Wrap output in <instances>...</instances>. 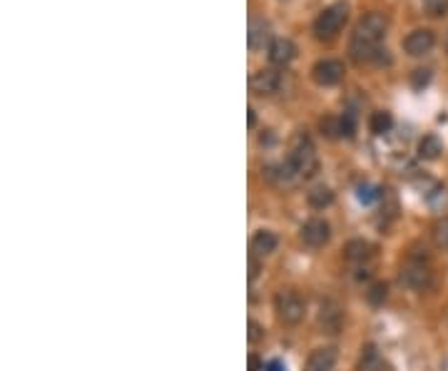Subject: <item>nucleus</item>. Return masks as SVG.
<instances>
[{
    "mask_svg": "<svg viewBox=\"0 0 448 371\" xmlns=\"http://www.w3.org/2000/svg\"><path fill=\"white\" fill-rule=\"evenodd\" d=\"M329 237H332V227H329V222L319 220V217L304 222V227H301V242H304L306 247H312V249L324 247L326 242H329Z\"/></svg>",
    "mask_w": 448,
    "mask_h": 371,
    "instance_id": "6e6552de",
    "label": "nucleus"
},
{
    "mask_svg": "<svg viewBox=\"0 0 448 371\" xmlns=\"http://www.w3.org/2000/svg\"><path fill=\"white\" fill-rule=\"evenodd\" d=\"M274 309H277V317H279L281 324L286 326H297L299 321L306 317V301L304 297L294 289H281L274 299Z\"/></svg>",
    "mask_w": 448,
    "mask_h": 371,
    "instance_id": "39448f33",
    "label": "nucleus"
},
{
    "mask_svg": "<svg viewBox=\"0 0 448 371\" xmlns=\"http://www.w3.org/2000/svg\"><path fill=\"white\" fill-rule=\"evenodd\" d=\"M317 167H319L317 147H314V142L306 135H299L292 152H289V160L284 165L286 180H309L317 172Z\"/></svg>",
    "mask_w": 448,
    "mask_h": 371,
    "instance_id": "f03ea898",
    "label": "nucleus"
},
{
    "mask_svg": "<svg viewBox=\"0 0 448 371\" xmlns=\"http://www.w3.org/2000/svg\"><path fill=\"white\" fill-rule=\"evenodd\" d=\"M443 152V142L436 135H423L421 142H418V155L423 160H438Z\"/></svg>",
    "mask_w": 448,
    "mask_h": 371,
    "instance_id": "dca6fc26",
    "label": "nucleus"
},
{
    "mask_svg": "<svg viewBox=\"0 0 448 371\" xmlns=\"http://www.w3.org/2000/svg\"><path fill=\"white\" fill-rule=\"evenodd\" d=\"M249 85H252V92L254 95H274V92H279V87H281V75L277 70H259V72H254L252 75V80H249Z\"/></svg>",
    "mask_w": 448,
    "mask_h": 371,
    "instance_id": "9d476101",
    "label": "nucleus"
},
{
    "mask_svg": "<svg viewBox=\"0 0 448 371\" xmlns=\"http://www.w3.org/2000/svg\"><path fill=\"white\" fill-rule=\"evenodd\" d=\"M257 274H259V264H257V259H249V279H254V277H257Z\"/></svg>",
    "mask_w": 448,
    "mask_h": 371,
    "instance_id": "a878e982",
    "label": "nucleus"
},
{
    "mask_svg": "<svg viewBox=\"0 0 448 371\" xmlns=\"http://www.w3.org/2000/svg\"><path fill=\"white\" fill-rule=\"evenodd\" d=\"M398 282L411 292H423L434 284V267L426 254L411 252L409 259L403 262L401 272H398Z\"/></svg>",
    "mask_w": 448,
    "mask_h": 371,
    "instance_id": "7ed1b4c3",
    "label": "nucleus"
},
{
    "mask_svg": "<svg viewBox=\"0 0 448 371\" xmlns=\"http://www.w3.org/2000/svg\"><path fill=\"white\" fill-rule=\"evenodd\" d=\"M266 38H269V25L264 20H252L249 23V45L257 50V47H264Z\"/></svg>",
    "mask_w": 448,
    "mask_h": 371,
    "instance_id": "f3484780",
    "label": "nucleus"
},
{
    "mask_svg": "<svg viewBox=\"0 0 448 371\" xmlns=\"http://www.w3.org/2000/svg\"><path fill=\"white\" fill-rule=\"evenodd\" d=\"M319 324L326 334H339L344 326V309L337 301H324L319 309Z\"/></svg>",
    "mask_w": 448,
    "mask_h": 371,
    "instance_id": "9b49d317",
    "label": "nucleus"
},
{
    "mask_svg": "<svg viewBox=\"0 0 448 371\" xmlns=\"http://www.w3.org/2000/svg\"><path fill=\"white\" fill-rule=\"evenodd\" d=\"M334 366H337V349L324 346V349L309 354L304 371H334Z\"/></svg>",
    "mask_w": 448,
    "mask_h": 371,
    "instance_id": "ddd939ff",
    "label": "nucleus"
},
{
    "mask_svg": "<svg viewBox=\"0 0 448 371\" xmlns=\"http://www.w3.org/2000/svg\"><path fill=\"white\" fill-rule=\"evenodd\" d=\"M374 197H378V195L371 187H361V189H359V200H361V202H371Z\"/></svg>",
    "mask_w": 448,
    "mask_h": 371,
    "instance_id": "393cba45",
    "label": "nucleus"
},
{
    "mask_svg": "<svg viewBox=\"0 0 448 371\" xmlns=\"http://www.w3.org/2000/svg\"><path fill=\"white\" fill-rule=\"evenodd\" d=\"M344 257L349 264L356 267V272H364V277H369L371 272V259H374V247L364 240H351L344 249Z\"/></svg>",
    "mask_w": 448,
    "mask_h": 371,
    "instance_id": "0eeeda50",
    "label": "nucleus"
},
{
    "mask_svg": "<svg viewBox=\"0 0 448 371\" xmlns=\"http://www.w3.org/2000/svg\"><path fill=\"white\" fill-rule=\"evenodd\" d=\"M423 10L431 18H443L448 13V0H423Z\"/></svg>",
    "mask_w": 448,
    "mask_h": 371,
    "instance_id": "412c9836",
    "label": "nucleus"
},
{
    "mask_svg": "<svg viewBox=\"0 0 448 371\" xmlns=\"http://www.w3.org/2000/svg\"><path fill=\"white\" fill-rule=\"evenodd\" d=\"M344 72H346V67L341 60L324 58L312 67V78H314V83L321 85V87H334V85H339L344 80Z\"/></svg>",
    "mask_w": 448,
    "mask_h": 371,
    "instance_id": "423d86ee",
    "label": "nucleus"
},
{
    "mask_svg": "<svg viewBox=\"0 0 448 371\" xmlns=\"http://www.w3.org/2000/svg\"><path fill=\"white\" fill-rule=\"evenodd\" d=\"M346 20H349V8L344 3H334V6L324 8L317 15V20H314V35L319 40H334L341 33V28L346 25Z\"/></svg>",
    "mask_w": 448,
    "mask_h": 371,
    "instance_id": "20e7f679",
    "label": "nucleus"
},
{
    "mask_svg": "<svg viewBox=\"0 0 448 371\" xmlns=\"http://www.w3.org/2000/svg\"><path fill=\"white\" fill-rule=\"evenodd\" d=\"M356 371H386V359L381 357V352L374 344H366L359 354Z\"/></svg>",
    "mask_w": 448,
    "mask_h": 371,
    "instance_id": "4468645a",
    "label": "nucleus"
},
{
    "mask_svg": "<svg viewBox=\"0 0 448 371\" xmlns=\"http://www.w3.org/2000/svg\"><path fill=\"white\" fill-rule=\"evenodd\" d=\"M249 371H262V361L254 357V354L249 357Z\"/></svg>",
    "mask_w": 448,
    "mask_h": 371,
    "instance_id": "bb28decb",
    "label": "nucleus"
},
{
    "mask_svg": "<svg viewBox=\"0 0 448 371\" xmlns=\"http://www.w3.org/2000/svg\"><path fill=\"white\" fill-rule=\"evenodd\" d=\"M386 28H389V23L381 13H369L366 18L359 20L356 30L351 35V58L356 63H389V58L383 55L386 47L381 50Z\"/></svg>",
    "mask_w": 448,
    "mask_h": 371,
    "instance_id": "f257e3e1",
    "label": "nucleus"
},
{
    "mask_svg": "<svg viewBox=\"0 0 448 371\" xmlns=\"http://www.w3.org/2000/svg\"><path fill=\"white\" fill-rule=\"evenodd\" d=\"M446 50H448V35H446Z\"/></svg>",
    "mask_w": 448,
    "mask_h": 371,
    "instance_id": "c756f323",
    "label": "nucleus"
},
{
    "mask_svg": "<svg viewBox=\"0 0 448 371\" xmlns=\"http://www.w3.org/2000/svg\"><path fill=\"white\" fill-rule=\"evenodd\" d=\"M266 371H286V369L281 361H269V364H266Z\"/></svg>",
    "mask_w": 448,
    "mask_h": 371,
    "instance_id": "cd10ccee",
    "label": "nucleus"
},
{
    "mask_svg": "<svg viewBox=\"0 0 448 371\" xmlns=\"http://www.w3.org/2000/svg\"><path fill=\"white\" fill-rule=\"evenodd\" d=\"M434 45H436V35L429 28H418V30L409 33L406 40H403V50L409 52V55H414V58L429 55V52L434 50Z\"/></svg>",
    "mask_w": 448,
    "mask_h": 371,
    "instance_id": "1a4fd4ad",
    "label": "nucleus"
},
{
    "mask_svg": "<svg viewBox=\"0 0 448 371\" xmlns=\"http://www.w3.org/2000/svg\"><path fill=\"white\" fill-rule=\"evenodd\" d=\"M297 58V45L289 38H274L269 43V60L274 65H289Z\"/></svg>",
    "mask_w": 448,
    "mask_h": 371,
    "instance_id": "f8f14e48",
    "label": "nucleus"
},
{
    "mask_svg": "<svg viewBox=\"0 0 448 371\" xmlns=\"http://www.w3.org/2000/svg\"><path fill=\"white\" fill-rule=\"evenodd\" d=\"M366 297H369L371 304H383L386 301V297H389V287L383 284V282H376V284H371V289L366 292Z\"/></svg>",
    "mask_w": 448,
    "mask_h": 371,
    "instance_id": "4be33fe9",
    "label": "nucleus"
},
{
    "mask_svg": "<svg viewBox=\"0 0 448 371\" xmlns=\"http://www.w3.org/2000/svg\"><path fill=\"white\" fill-rule=\"evenodd\" d=\"M429 83H431V70H429V67H418V70H414V75H411V85H414L416 90L426 87Z\"/></svg>",
    "mask_w": 448,
    "mask_h": 371,
    "instance_id": "5701e85b",
    "label": "nucleus"
},
{
    "mask_svg": "<svg viewBox=\"0 0 448 371\" xmlns=\"http://www.w3.org/2000/svg\"><path fill=\"white\" fill-rule=\"evenodd\" d=\"M434 242L438 249L448 252V217H443L434 224Z\"/></svg>",
    "mask_w": 448,
    "mask_h": 371,
    "instance_id": "aec40b11",
    "label": "nucleus"
},
{
    "mask_svg": "<svg viewBox=\"0 0 448 371\" xmlns=\"http://www.w3.org/2000/svg\"><path fill=\"white\" fill-rule=\"evenodd\" d=\"M262 339H264V329H262L257 321H249V341L257 344V341H262Z\"/></svg>",
    "mask_w": 448,
    "mask_h": 371,
    "instance_id": "b1692460",
    "label": "nucleus"
},
{
    "mask_svg": "<svg viewBox=\"0 0 448 371\" xmlns=\"http://www.w3.org/2000/svg\"><path fill=\"white\" fill-rule=\"evenodd\" d=\"M277 247H279V237L274 235V232H269V229H259V232L252 237V249L257 254H262V257L277 252Z\"/></svg>",
    "mask_w": 448,
    "mask_h": 371,
    "instance_id": "2eb2a0df",
    "label": "nucleus"
},
{
    "mask_svg": "<svg viewBox=\"0 0 448 371\" xmlns=\"http://www.w3.org/2000/svg\"><path fill=\"white\" fill-rule=\"evenodd\" d=\"M369 127L374 135H386V132H391V127H394V118H391V112L386 110H378L371 115L369 120Z\"/></svg>",
    "mask_w": 448,
    "mask_h": 371,
    "instance_id": "a211bd4d",
    "label": "nucleus"
},
{
    "mask_svg": "<svg viewBox=\"0 0 448 371\" xmlns=\"http://www.w3.org/2000/svg\"><path fill=\"white\" fill-rule=\"evenodd\" d=\"M254 123H257V115H254V110L249 107V127H252Z\"/></svg>",
    "mask_w": 448,
    "mask_h": 371,
    "instance_id": "c85d7f7f",
    "label": "nucleus"
},
{
    "mask_svg": "<svg viewBox=\"0 0 448 371\" xmlns=\"http://www.w3.org/2000/svg\"><path fill=\"white\" fill-rule=\"evenodd\" d=\"M306 200H309V204H312L314 209H324V207H329V204L334 202V192L329 187H314L309 195H306Z\"/></svg>",
    "mask_w": 448,
    "mask_h": 371,
    "instance_id": "6ab92c4d",
    "label": "nucleus"
}]
</instances>
